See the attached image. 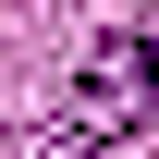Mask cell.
<instances>
[{
    "label": "cell",
    "instance_id": "obj_1",
    "mask_svg": "<svg viewBox=\"0 0 159 159\" xmlns=\"http://www.w3.org/2000/svg\"><path fill=\"white\" fill-rule=\"evenodd\" d=\"M74 135H159V49L147 37H98L74 61Z\"/></svg>",
    "mask_w": 159,
    "mask_h": 159
}]
</instances>
